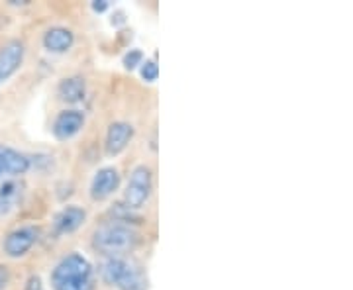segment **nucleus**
I'll return each mask as SVG.
<instances>
[{
	"instance_id": "nucleus-3",
	"label": "nucleus",
	"mask_w": 353,
	"mask_h": 290,
	"mask_svg": "<svg viewBox=\"0 0 353 290\" xmlns=\"http://www.w3.org/2000/svg\"><path fill=\"white\" fill-rule=\"evenodd\" d=\"M102 284L116 290H148V277L128 257H102L99 265Z\"/></svg>"
},
{
	"instance_id": "nucleus-17",
	"label": "nucleus",
	"mask_w": 353,
	"mask_h": 290,
	"mask_svg": "<svg viewBox=\"0 0 353 290\" xmlns=\"http://www.w3.org/2000/svg\"><path fill=\"white\" fill-rule=\"evenodd\" d=\"M24 290H46L43 289V280L39 275H32V277H28L24 284Z\"/></svg>"
},
{
	"instance_id": "nucleus-19",
	"label": "nucleus",
	"mask_w": 353,
	"mask_h": 290,
	"mask_svg": "<svg viewBox=\"0 0 353 290\" xmlns=\"http://www.w3.org/2000/svg\"><path fill=\"white\" fill-rule=\"evenodd\" d=\"M108 8V2L106 0H99V2H92V10L94 12H104Z\"/></svg>"
},
{
	"instance_id": "nucleus-1",
	"label": "nucleus",
	"mask_w": 353,
	"mask_h": 290,
	"mask_svg": "<svg viewBox=\"0 0 353 290\" xmlns=\"http://www.w3.org/2000/svg\"><path fill=\"white\" fill-rule=\"evenodd\" d=\"M53 290H94V267L83 253L71 251L63 255L50 275Z\"/></svg>"
},
{
	"instance_id": "nucleus-13",
	"label": "nucleus",
	"mask_w": 353,
	"mask_h": 290,
	"mask_svg": "<svg viewBox=\"0 0 353 290\" xmlns=\"http://www.w3.org/2000/svg\"><path fill=\"white\" fill-rule=\"evenodd\" d=\"M87 94V81L83 76H65L57 87V96L65 104H79L85 101Z\"/></svg>"
},
{
	"instance_id": "nucleus-12",
	"label": "nucleus",
	"mask_w": 353,
	"mask_h": 290,
	"mask_svg": "<svg viewBox=\"0 0 353 290\" xmlns=\"http://www.w3.org/2000/svg\"><path fill=\"white\" fill-rule=\"evenodd\" d=\"M43 50L50 51V53H55V55H61V53H67L69 50H73L75 45V32L65 28V25H53L50 28L46 34H43Z\"/></svg>"
},
{
	"instance_id": "nucleus-8",
	"label": "nucleus",
	"mask_w": 353,
	"mask_h": 290,
	"mask_svg": "<svg viewBox=\"0 0 353 290\" xmlns=\"http://www.w3.org/2000/svg\"><path fill=\"white\" fill-rule=\"evenodd\" d=\"M24 59L26 45L20 39H10L0 48V87L22 69Z\"/></svg>"
},
{
	"instance_id": "nucleus-6",
	"label": "nucleus",
	"mask_w": 353,
	"mask_h": 290,
	"mask_svg": "<svg viewBox=\"0 0 353 290\" xmlns=\"http://www.w3.org/2000/svg\"><path fill=\"white\" fill-rule=\"evenodd\" d=\"M120 183H122V175H120L118 167H114V165L101 167V169L92 175V178H90V187H88L90 200H108L114 192L120 189Z\"/></svg>"
},
{
	"instance_id": "nucleus-10",
	"label": "nucleus",
	"mask_w": 353,
	"mask_h": 290,
	"mask_svg": "<svg viewBox=\"0 0 353 290\" xmlns=\"http://www.w3.org/2000/svg\"><path fill=\"white\" fill-rule=\"evenodd\" d=\"M87 210L79 204H69V206H63L57 214L53 216V222H51V227L57 236H71L75 234L77 229L85 226L87 222Z\"/></svg>"
},
{
	"instance_id": "nucleus-2",
	"label": "nucleus",
	"mask_w": 353,
	"mask_h": 290,
	"mask_svg": "<svg viewBox=\"0 0 353 290\" xmlns=\"http://www.w3.org/2000/svg\"><path fill=\"white\" fill-rule=\"evenodd\" d=\"M139 236L136 227H132L122 220H112L101 224L92 231V247L102 257H128L139 245Z\"/></svg>"
},
{
	"instance_id": "nucleus-16",
	"label": "nucleus",
	"mask_w": 353,
	"mask_h": 290,
	"mask_svg": "<svg viewBox=\"0 0 353 290\" xmlns=\"http://www.w3.org/2000/svg\"><path fill=\"white\" fill-rule=\"evenodd\" d=\"M141 63H143V53L139 50H130L126 55H124V67L130 69V71L139 67Z\"/></svg>"
},
{
	"instance_id": "nucleus-7",
	"label": "nucleus",
	"mask_w": 353,
	"mask_h": 290,
	"mask_svg": "<svg viewBox=\"0 0 353 290\" xmlns=\"http://www.w3.org/2000/svg\"><path fill=\"white\" fill-rule=\"evenodd\" d=\"M87 124V116L79 108H65L55 116L51 124V134L57 141H69L77 138Z\"/></svg>"
},
{
	"instance_id": "nucleus-18",
	"label": "nucleus",
	"mask_w": 353,
	"mask_h": 290,
	"mask_svg": "<svg viewBox=\"0 0 353 290\" xmlns=\"http://www.w3.org/2000/svg\"><path fill=\"white\" fill-rule=\"evenodd\" d=\"M10 269L6 265H0V290H4L10 284Z\"/></svg>"
},
{
	"instance_id": "nucleus-15",
	"label": "nucleus",
	"mask_w": 353,
	"mask_h": 290,
	"mask_svg": "<svg viewBox=\"0 0 353 290\" xmlns=\"http://www.w3.org/2000/svg\"><path fill=\"white\" fill-rule=\"evenodd\" d=\"M139 75L148 83H155L159 76V65L155 59H143V63L139 65Z\"/></svg>"
},
{
	"instance_id": "nucleus-9",
	"label": "nucleus",
	"mask_w": 353,
	"mask_h": 290,
	"mask_svg": "<svg viewBox=\"0 0 353 290\" xmlns=\"http://www.w3.org/2000/svg\"><path fill=\"white\" fill-rule=\"evenodd\" d=\"M32 169V157L8 145H0V183L4 178L24 177Z\"/></svg>"
},
{
	"instance_id": "nucleus-4",
	"label": "nucleus",
	"mask_w": 353,
	"mask_h": 290,
	"mask_svg": "<svg viewBox=\"0 0 353 290\" xmlns=\"http://www.w3.org/2000/svg\"><path fill=\"white\" fill-rule=\"evenodd\" d=\"M153 180L155 177H153V169L150 165L139 163L130 171V177L124 187V204L128 210H139L150 202L153 189H155Z\"/></svg>"
},
{
	"instance_id": "nucleus-11",
	"label": "nucleus",
	"mask_w": 353,
	"mask_h": 290,
	"mask_svg": "<svg viewBox=\"0 0 353 290\" xmlns=\"http://www.w3.org/2000/svg\"><path fill=\"white\" fill-rule=\"evenodd\" d=\"M134 138V126L124 120H116L106 130V138H104V149L108 157H116L120 153L126 152L130 141Z\"/></svg>"
},
{
	"instance_id": "nucleus-5",
	"label": "nucleus",
	"mask_w": 353,
	"mask_h": 290,
	"mask_svg": "<svg viewBox=\"0 0 353 290\" xmlns=\"http://www.w3.org/2000/svg\"><path fill=\"white\" fill-rule=\"evenodd\" d=\"M39 229L36 226H20L8 231L2 240V251L10 259H20L32 251V247L38 243Z\"/></svg>"
},
{
	"instance_id": "nucleus-14",
	"label": "nucleus",
	"mask_w": 353,
	"mask_h": 290,
	"mask_svg": "<svg viewBox=\"0 0 353 290\" xmlns=\"http://www.w3.org/2000/svg\"><path fill=\"white\" fill-rule=\"evenodd\" d=\"M22 196V185L14 178H6L0 183V220L8 218L16 210Z\"/></svg>"
}]
</instances>
